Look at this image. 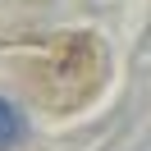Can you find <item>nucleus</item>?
<instances>
[{
  "instance_id": "obj_1",
  "label": "nucleus",
  "mask_w": 151,
  "mask_h": 151,
  "mask_svg": "<svg viewBox=\"0 0 151 151\" xmlns=\"http://www.w3.org/2000/svg\"><path fill=\"white\" fill-rule=\"evenodd\" d=\"M23 137H28V119H23V110H19L14 101H5V96H0V151L19 147Z\"/></svg>"
}]
</instances>
